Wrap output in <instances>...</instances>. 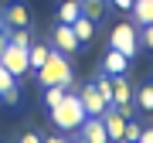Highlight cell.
<instances>
[{
	"mask_svg": "<svg viewBox=\"0 0 153 143\" xmlns=\"http://www.w3.org/2000/svg\"><path fill=\"white\" fill-rule=\"evenodd\" d=\"M48 112H51V123H55L61 133H75V130L88 119L85 106H82V99H78V92H75L71 85L65 89V99H61L55 109H48Z\"/></svg>",
	"mask_w": 153,
	"mask_h": 143,
	"instance_id": "obj_1",
	"label": "cell"
},
{
	"mask_svg": "<svg viewBox=\"0 0 153 143\" xmlns=\"http://www.w3.org/2000/svg\"><path fill=\"white\" fill-rule=\"evenodd\" d=\"M34 78H38V85L41 89H48V85H71V65H68V55H61V51L51 48V55L48 61L34 72Z\"/></svg>",
	"mask_w": 153,
	"mask_h": 143,
	"instance_id": "obj_2",
	"label": "cell"
},
{
	"mask_svg": "<svg viewBox=\"0 0 153 143\" xmlns=\"http://www.w3.org/2000/svg\"><path fill=\"white\" fill-rule=\"evenodd\" d=\"M109 48H116V51H123L126 58H136V51H140V38H136V28L133 24H116V28L109 31Z\"/></svg>",
	"mask_w": 153,
	"mask_h": 143,
	"instance_id": "obj_3",
	"label": "cell"
},
{
	"mask_svg": "<svg viewBox=\"0 0 153 143\" xmlns=\"http://www.w3.org/2000/svg\"><path fill=\"white\" fill-rule=\"evenodd\" d=\"M0 65L10 72L17 82L31 75V65H27V48H17V44H7V48L0 51Z\"/></svg>",
	"mask_w": 153,
	"mask_h": 143,
	"instance_id": "obj_4",
	"label": "cell"
},
{
	"mask_svg": "<svg viewBox=\"0 0 153 143\" xmlns=\"http://www.w3.org/2000/svg\"><path fill=\"white\" fill-rule=\"evenodd\" d=\"M112 106L123 116H133V112H136V106H133V85H129L126 75H112Z\"/></svg>",
	"mask_w": 153,
	"mask_h": 143,
	"instance_id": "obj_5",
	"label": "cell"
},
{
	"mask_svg": "<svg viewBox=\"0 0 153 143\" xmlns=\"http://www.w3.org/2000/svg\"><path fill=\"white\" fill-rule=\"evenodd\" d=\"M71 136H75V143H112L109 133H105V126H102V116H88Z\"/></svg>",
	"mask_w": 153,
	"mask_h": 143,
	"instance_id": "obj_6",
	"label": "cell"
},
{
	"mask_svg": "<svg viewBox=\"0 0 153 143\" xmlns=\"http://www.w3.org/2000/svg\"><path fill=\"white\" fill-rule=\"evenodd\" d=\"M51 48L55 51H61V55H75L78 48H82V44H78V38H75V31H71V24H55V31H51Z\"/></svg>",
	"mask_w": 153,
	"mask_h": 143,
	"instance_id": "obj_7",
	"label": "cell"
},
{
	"mask_svg": "<svg viewBox=\"0 0 153 143\" xmlns=\"http://www.w3.org/2000/svg\"><path fill=\"white\" fill-rule=\"evenodd\" d=\"M126 119H129V116H123L119 109H116V106H109V109L102 112V126H105V133H109V140H112V143H123Z\"/></svg>",
	"mask_w": 153,
	"mask_h": 143,
	"instance_id": "obj_8",
	"label": "cell"
},
{
	"mask_svg": "<svg viewBox=\"0 0 153 143\" xmlns=\"http://www.w3.org/2000/svg\"><path fill=\"white\" fill-rule=\"evenodd\" d=\"M4 17H7V28H31V7L24 0H10L4 7Z\"/></svg>",
	"mask_w": 153,
	"mask_h": 143,
	"instance_id": "obj_9",
	"label": "cell"
},
{
	"mask_svg": "<svg viewBox=\"0 0 153 143\" xmlns=\"http://www.w3.org/2000/svg\"><path fill=\"white\" fill-rule=\"evenodd\" d=\"M0 102L4 106H17L21 102V85H17V78L0 65Z\"/></svg>",
	"mask_w": 153,
	"mask_h": 143,
	"instance_id": "obj_10",
	"label": "cell"
},
{
	"mask_svg": "<svg viewBox=\"0 0 153 143\" xmlns=\"http://www.w3.org/2000/svg\"><path fill=\"white\" fill-rule=\"evenodd\" d=\"M78 99H82V106H85V112H88V116H102L105 109H109V102L99 95V89H95L92 82H88L82 92H78Z\"/></svg>",
	"mask_w": 153,
	"mask_h": 143,
	"instance_id": "obj_11",
	"label": "cell"
},
{
	"mask_svg": "<svg viewBox=\"0 0 153 143\" xmlns=\"http://www.w3.org/2000/svg\"><path fill=\"white\" fill-rule=\"evenodd\" d=\"M126 68H129V58H126L123 51L109 48V51H105V58H102V68H99V72H105V75H126Z\"/></svg>",
	"mask_w": 153,
	"mask_h": 143,
	"instance_id": "obj_12",
	"label": "cell"
},
{
	"mask_svg": "<svg viewBox=\"0 0 153 143\" xmlns=\"http://www.w3.org/2000/svg\"><path fill=\"white\" fill-rule=\"evenodd\" d=\"M48 55H51V41H31V48H27V65H31V75L44 65V61H48Z\"/></svg>",
	"mask_w": 153,
	"mask_h": 143,
	"instance_id": "obj_13",
	"label": "cell"
},
{
	"mask_svg": "<svg viewBox=\"0 0 153 143\" xmlns=\"http://www.w3.org/2000/svg\"><path fill=\"white\" fill-rule=\"evenodd\" d=\"M71 31H75V38H78V44H92V41H95V24L88 21L85 14H78L75 21H71Z\"/></svg>",
	"mask_w": 153,
	"mask_h": 143,
	"instance_id": "obj_14",
	"label": "cell"
},
{
	"mask_svg": "<svg viewBox=\"0 0 153 143\" xmlns=\"http://www.w3.org/2000/svg\"><path fill=\"white\" fill-rule=\"evenodd\" d=\"M133 106H136L140 112H153V78L143 82L140 89H133Z\"/></svg>",
	"mask_w": 153,
	"mask_h": 143,
	"instance_id": "obj_15",
	"label": "cell"
},
{
	"mask_svg": "<svg viewBox=\"0 0 153 143\" xmlns=\"http://www.w3.org/2000/svg\"><path fill=\"white\" fill-rule=\"evenodd\" d=\"M78 4H82V14H85L92 24H99L105 14H109V4H105V0H78Z\"/></svg>",
	"mask_w": 153,
	"mask_h": 143,
	"instance_id": "obj_16",
	"label": "cell"
},
{
	"mask_svg": "<svg viewBox=\"0 0 153 143\" xmlns=\"http://www.w3.org/2000/svg\"><path fill=\"white\" fill-rule=\"evenodd\" d=\"M129 14H133V21L140 24H153V0H133V7H129Z\"/></svg>",
	"mask_w": 153,
	"mask_h": 143,
	"instance_id": "obj_17",
	"label": "cell"
},
{
	"mask_svg": "<svg viewBox=\"0 0 153 143\" xmlns=\"http://www.w3.org/2000/svg\"><path fill=\"white\" fill-rule=\"evenodd\" d=\"M78 14H82V4L78 0H61V7H58V21L61 24H71Z\"/></svg>",
	"mask_w": 153,
	"mask_h": 143,
	"instance_id": "obj_18",
	"label": "cell"
},
{
	"mask_svg": "<svg viewBox=\"0 0 153 143\" xmlns=\"http://www.w3.org/2000/svg\"><path fill=\"white\" fill-rule=\"evenodd\" d=\"M92 85L99 89V95H102L105 102L112 106V75H105V72H99V75L92 78Z\"/></svg>",
	"mask_w": 153,
	"mask_h": 143,
	"instance_id": "obj_19",
	"label": "cell"
},
{
	"mask_svg": "<svg viewBox=\"0 0 153 143\" xmlns=\"http://www.w3.org/2000/svg\"><path fill=\"white\" fill-rule=\"evenodd\" d=\"M61 99H65V85H48L44 89V106H48V109H55Z\"/></svg>",
	"mask_w": 153,
	"mask_h": 143,
	"instance_id": "obj_20",
	"label": "cell"
},
{
	"mask_svg": "<svg viewBox=\"0 0 153 143\" xmlns=\"http://www.w3.org/2000/svg\"><path fill=\"white\" fill-rule=\"evenodd\" d=\"M140 133H143V123H136V119H126V133H123V143H136V140H140Z\"/></svg>",
	"mask_w": 153,
	"mask_h": 143,
	"instance_id": "obj_21",
	"label": "cell"
},
{
	"mask_svg": "<svg viewBox=\"0 0 153 143\" xmlns=\"http://www.w3.org/2000/svg\"><path fill=\"white\" fill-rule=\"evenodd\" d=\"M17 143H41V133L38 130H24L21 136H17Z\"/></svg>",
	"mask_w": 153,
	"mask_h": 143,
	"instance_id": "obj_22",
	"label": "cell"
},
{
	"mask_svg": "<svg viewBox=\"0 0 153 143\" xmlns=\"http://www.w3.org/2000/svg\"><path fill=\"white\" fill-rule=\"evenodd\" d=\"M41 143H75V140H68V133H55V136H41Z\"/></svg>",
	"mask_w": 153,
	"mask_h": 143,
	"instance_id": "obj_23",
	"label": "cell"
},
{
	"mask_svg": "<svg viewBox=\"0 0 153 143\" xmlns=\"http://www.w3.org/2000/svg\"><path fill=\"white\" fill-rule=\"evenodd\" d=\"M109 7H116V10H126L129 14V7H133V0H105Z\"/></svg>",
	"mask_w": 153,
	"mask_h": 143,
	"instance_id": "obj_24",
	"label": "cell"
},
{
	"mask_svg": "<svg viewBox=\"0 0 153 143\" xmlns=\"http://www.w3.org/2000/svg\"><path fill=\"white\" fill-rule=\"evenodd\" d=\"M143 41H146V48L153 51V24H143Z\"/></svg>",
	"mask_w": 153,
	"mask_h": 143,
	"instance_id": "obj_25",
	"label": "cell"
},
{
	"mask_svg": "<svg viewBox=\"0 0 153 143\" xmlns=\"http://www.w3.org/2000/svg\"><path fill=\"white\" fill-rule=\"evenodd\" d=\"M136 143H153V126H143V133H140Z\"/></svg>",
	"mask_w": 153,
	"mask_h": 143,
	"instance_id": "obj_26",
	"label": "cell"
},
{
	"mask_svg": "<svg viewBox=\"0 0 153 143\" xmlns=\"http://www.w3.org/2000/svg\"><path fill=\"white\" fill-rule=\"evenodd\" d=\"M0 34H7V17H4V10H0Z\"/></svg>",
	"mask_w": 153,
	"mask_h": 143,
	"instance_id": "obj_27",
	"label": "cell"
},
{
	"mask_svg": "<svg viewBox=\"0 0 153 143\" xmlns=\"http://www.w3.org/2000/svg\"><path fill=\"white\" fill-rule=\"evenodd\" d=\"M7 48V34H0V51H4Z\"/></svg>",
	"mask_w": 153,
	"mask_h": 143,
	"instance_id": "obj_28",
	"label": "cell"
},
{
	"mask_svg": "<svg viewBox=\"0 0 153 143\" xmlns=\"http://www.w3.org/2000/svg\"><path fill=\"white\" fill-rule=\"evenodd\" d=\"M7 4H10V0H0V10H4V7H7Z\"/></svg>",
	"mask_w": 153,
	"mask_h": 143,
	"instance_id": "obj_29",
	"label": "cell"
}]
</instances>
